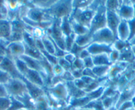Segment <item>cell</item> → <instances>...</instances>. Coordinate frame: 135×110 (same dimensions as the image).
Instances as JSON below:
<instances>
[{
  "label": "cell",
  "instance_id": "cell-1",
  "mask_svg": "<svg viewBox=\"0 0 135 110\" xmlns=\"http://www.w3.org/2000/svg\"><path fill=\"white\" fill-rule=\"evenodd\" d=\"M45 11L54 20L70 17L73 11L72 0H56V3L49 9Z\"/></svg>",
  "mask_w": 135,
  "mask_h": 110
},
{
  "label": "cell",
  "instance_id": "cell-2",
  "mask_svg": "<svg viewBox=\"0 0 135 110\" xmlns=\"http://www.w3.org/2000/svg\"><path fill=\"white\" fill-rule=\"evenodd\" d=\"M60 23L61 19L54 20L52 26L46 30V33L53 40V41L60 48L66 51L65 45V35L61 28Z\"/></svg>",
  "mask_w": 135,
  "mask_h": 110
},
{
  "label": "cell",
  "instance_id": "cell-3",
  "mask_svg": "<svg viewBox=\"0 0 135 110\" xmlns=\"http://www.w3.org/2000/svg\"><path fill=\"white\" fill-rule=\"evenodd\" d=\"M95 12L88 7L83 9H77L72 11L70 19H73L79 24L87 27L89 29L91 23L95 15Z\"/></svg>",
  "mask_w": 135,
  "mask_h": 110
},
{
  "label": "cell",
  "instance_id": "cell-4",
  "mask_svg": "<svg viewBox=\"0 0 135 110\" xmlns=\"http://www.w3.org/2000/svg\"><path fill=\"white\" fill-rule=\"evenodd\" d=\"M10 96L17 98L28 93L27 86L23 79L11 78L7 83L4 85Z\"/></svg>",
  "mask_w": 135,
  "mask_h": 110
},
{
  "label": "cell",
  "instance_id": "cell-5",
  "mask_svg": "<svg viewBox=\"0 0 135 110\" xmlns=\"http://www.w3.org/2000/svg\"><path fill=\"white\" fill-rule=\"evenodd\" d=\"M105 6H100L95 12L89 27V32L91 34L107 27V9Z\"/></svg>",
  "mask_w": 135,
  "mask_h": 110
},
{
  "label": "cell",
  "instance_id": "cell-6",
  "mask_svg": "<svg viewBox=\"0 0 135 110\" xmlns=\"http://www.w3.org/2000/svg\"><path fill=\"white\" fill-rule=\"evenodd\" d=\"M92 36L93 42L109 45H113L115 41L117 40L111 30L107 27L96 31L95 32L92 34Z\"/></svg>",
  "mask_w": 135,
  "mask_h": 110
},
{
  "label": "cell",
  "instance_id": "cell-7",
  "mask_svg": "<svg viewBox=\"0 0 135 110\" xmlns=\"http://www.w3.org/2000/svg\"><path fill=\"white\" fill-rule=\"evenodd\" d=\"M26 17L32 21L38 23H41L42 22L46 21H54V20L51 17L49 16L46 13L45 10H42L34 7H30L28 9Z\"/></svg>",
  "mask_w": 135,
  "mask_h": 110
},
{
  "label": "cell",
  "instance_id": "cell-8",
  "mask_svg": "<svg viewBox=\"0 0 135 110\" xmlns=\"http://www.w3.org/2000/svg\"><path fill=\"white\" fill-rule=\"evenodd\" d=\"M0 69L7 72L9 75L13 78H20L23 79V77L20 74L17 69L15 63L13 58L6 56L0 64Z\"/></svg>",
  "mask_w": 135,
  "mask_h": 110
},
{
  "label": "cell",
  "instance_id": "cell-9",
  "mask_svg": "<svg viewBox=\"0 0 135 110\" xmlns=\"http://www.w3.org/2000/svg\"><path fill=\"white\" fill-rule=\"evenodd\" d=\"M133 3L134 1H123L121 6L117 11L121 20L128 21L134 18Z\"/></svg>",
  "mask_w": 135,
  "mask_h": 110
},
{
  "label": "cell",
  "instance_id": "cell-10",
  "mask_svg": "<svg viewBox=\"0 0 135 110\" xmlns=\"http://www.w3.org/2000/svg\"><path fill=\"white\" fill-rule=\"evenodd\" d=\"M128 63L123 61H118L111 65L107 75L108 79L111 82L118 79L128 67Z\"/></svg>",
  "mask_w": 135,
  "mask_h": 110
},
{
  "label": "cell",
  "instance_id": "cell-11",
  "mask_svg": "<svg viewBox=\"0 0 135 110\" xmlns=\"http://www.w3.org/2000/svg\"><path fill=\"white\" fill-rule=\"evenodd\" d=\"M87 50L91 55H95L102 54H109L113 50V48L112 45L93 42L87 47Z\"/></svg>",
  "mask_w": 135,
  "mask_h": 110
},
{
  "label": "cell",
  "instance_id": "cell-12",
  "mask_svg": "<svg viewBox=\"0 0 135 110\" xmlns=\"http://www.w3.org/2000/svg\"><path fill=\"white\" fill-rule=\"evenodd\" d=\"M106 17H107V27L111 30V32L113 33L117 39V32L118 27L121 21V19L119 17L117 13L107 11V10Z\"/></svg>",
  "mask_w": 135,
  "mask_h": 110
},
{
  "label": "cell",
  "instance_id": "cell-13",
  "mask_svg": "<svg viewBox=\"0 0 135 110\" xmlns=\"http://www.w3.org/2000/svg\"><path fill=\"white\" fill-rule=\"evenodd\" d=\"M23 81H24L26 86H27L28 94L31 96V97L34 99L35 102L39 99L42 97L45 96V94H46L45 89L39 87L37 85H33L31 82H30L29 81H27V79H25L24 77L23 78Z\"/></svg>",
  "mask_w": 135,
  "mask_h": 110
},
{
  "label": "cell",
  "instance_id": "cell-14",
  "mask_svg": "<svg viewBox=\"0 0 135 110\" xmlns=\"http://www.w3.org/2000/svg\"><path fill=\"white\" fill-rule=\"evenodd\" d=\"M7 55L11 58L19 57L25 54V46L23 42H10L7 48Z\"/></svg>",
  "mask_w": 135,
  "mask_h": 110
},
{
  "label": "cell",
  "instance_id": "cell-15",
  "mask_svg": "<svg viewBox=\"0 0 135 110\" xmlns=\"http://www.w3.org/2000/svg\"><path fill=\"white\" fill-rule=\"evenodd\" d=\"M23 61L28 69L32 70H35V71H38V72H41V75H48L45 71V69L42 67V65H41V61H38L37 59H35V58L31 57L29 56H27L26 55H22L21 56L19 57ZM49 76V75H48ZM50 77V76H49Z\"/></svg>",
  "mask_w": 135,
  "mask_h": 110
},
{
  "label": "cell",
  "instance_id": "cell-16",
  "mask_svg": "<svg viewBox=\"0 0 135 110\" xmlns=\"http://www.w3.org/2000/svg\"><path fill=\"white\" fill-rule=\"evenodd\" d=\"M24 78L33 85H37L42 88H44L45 87V84L42 75L41 74V72H38L35 70L29 69Z\"/></svg>",
  "mask_w": 135,
  "mask_h": 110
},
{
  "label": "cell",
  "instance_id": "cell-17",
  "mask_svg": "<svg viewBox=\"0 0 135 110\" xmlns=\"http://www.w3.org/2000/svg\"><path fill=\"white\" fill-rule=\"evenodd\" d=\"M67 88L68 93L69 96V99H78V98H84L86 96V93L82 90H80L76 87L74 84L73 81L70 82H64Z\"/></svg>",
  "mask_w": 135,
  "mask_h": 110
},
{
  "label": "cell",
  "instance_id": "cell-18",
  "mask_svg": "<svg viewBox=\"0 0 135 110\" xmlns=\"http://www.w3.org/2000/svg\"><path fill=\"white\" fill-rule=\"evenodd\" d=\"M130 36V30L128 22L121 20L117 28V37L122 41H128Z\"/></svg>",
  "mask_w": 135,
  "mask_h": 110
},
{
  "label": "cell",
  "instance_id": "cell-19",
  "mask_svg": "<svg viewBox=\"0 0 135 110\" xmlns=\"http://www.w3.org/2000/svg\"><path fill=\"white\" fill-rule=\"evenodd\" d=\"M75 44L80 47L87 48L93 42V36L90 32L82 35H78L76 36Z\"/></svg>",
  "mask_w": 135,
  "mask_h": 110
},
{
  "label": "cell",
  "instance_id": "cell-20",
  "mask_svg": "<svg viewBox=\"0 0 135 110\" xmlns=\"http://www.w3.org/2000/svg\"><path fill=\"white\" fill-rule=\"evenodd\" d=\"M11 34V22L7 19L0 20V38L9 40Z\"/></svg>",
  "mask_w": 135,
  "mask_h": 110
},
{
  "label": "cell",
  "instance_id": "cell-21",
  "mask_svg": "<svg viewBox=\"0 0 135 110\" xmlns=\"http://www.w3.org/2000/svg\"><path fill=\"white\" fill-rule=\"evenodd\" d=\"M120 92L110 96H107L101 100L104 110H109L113 107H115L119 98Z\"/></svg>",
  "mask_w": 135,
  "mask_h": 110
},
{
  "label": "cell",
  "instance_id": "cell-22",
  "mask_svg": "<svg viewBox=\"0 0 135 110\" xmlns=\"http://www.w3.org/2000/svg\"><path fill=\"white\" fill-rule=\"evenodd\" d=\"M119 61L125 62L128 64L135 61V57L131 50V45L120 51V57Z\"/></svg>",
  "mask_w": 135,
  "mask_h": 110
},
{
  "label": "cell",
  "instance_id": "cell-23",
  "mask_svg": "<svg viewBox=\"0 0 135 110\" xmlns=\"http://www.w3.org/2000/svg\"><path fill=\"white\" fill-rule=\"evenodd\" d=\"M93 58L94 66L98 65H107L111 66L112 63H111L109 57V54H102L98 55H91Z\"/></svg>",
  "mask_w": 135,
  "mask_h": 110
},
{
  "label": "cell",
  "instance_id": "cell-24",
  "mask_svg": "<svg viewBox=\"0 0 135 110\" xmlns=\"http://www.w3.org/2000/svg\"><path fill=\"white\" fill-rule=\"evenodd\" d=\"M56 0H36L31 1V3L34 7L42 10H47L49 9L56 3Z\"/></svg>",
  "mask_w": 135,
  "mask_h": 110
},
{
  "label": "cell",
  "instance_id": "cell-25",
  "mask_svg": "<svg viewBox=\"0 0 135 110\" xmlns=\"http://www.w3.org/2000/svg\"><path fill=\"white\" fill-rule=\"evenodd\" d=\"M25 54L24 55L29 56L31 57L35 58L38 61H42L43 59V56L41 51L37 48H32L25 44Z\"/></svg>",
  "mask_w": 135,
  "mask_h": 110
},
{
  "label": "cell",
  "instance_id": "cell-26",
  "mask_svg": "<svg viewBox=\"0 0 135 110\" xmlns=\"http://www.w3.org/2000/svg\"><path fill=\"white\" fill-rule=\"evenodd\" d=\"M69 20L71 27H72V31H73V32L76 36H78V35L84 34H86L89 32V28L81 25V24H79L78 23L75 21L73 19H71L69 18Z\"/></svg>",
  "mask_w": 135,
  "mask_h": 110
},
{
  "label": "cell",
  "instance_id": "cell-27",
  "mask_svg": "<svg viewBox=\"0 0 135 110\" xmlns=\"http://www.w3.org/2000/svg\"><path fill=\"white\" fill-rule=\"evenodd\" d=\"M109 69L110 66L98 65L94 66L92 68V70H93V73H94V75L97 78H101L107 77Z\"/></svg>",
  "mask_w": 135,
  "mask_h": 110
},
{
  "label": "cell",
  "instance_id": "cell-28",
  "mask_svg": "<svg viewBox=\"0 0 135 110\" xmlns=\"http://www.w3.org/2000/svg\"><path fill=\"white\" fill-rule=\"evenodd\" d=\"M107 85L101 86H100V87H99L98 88L90 92L87 93L86 96L88 97L91 101L99 100V99H101V98L102 97V96H103V93H104V91H105V89L106 86H107Z\"/></svg>",
  "mask_w": 135,
  "mask_h": 110
},
{
  "label": "cell",
  "instance_id": "cell-29",
  "mask_svg": "<svg viewBox=\"0 0 135 110\" xmlns=\"http://www.w3.org/2000/svg\"><path fill=\"white\" fill-rule=\"evenodd\" d=\"M42 40L43 42L45 51L49 54L54 55L55 54V48H54V43L50 36L46 34V35L42 38Z\"/></svg>",
  "mask_w": 135,
  "mask_h": 110
},
{
  "label": "cell",
  "instance_id": "cell-30",
  "mask_svg": "<svg viewBox=\"0 0 135 110\" xmlns=\"http://www.w3.org/2000/svg\"><path fill=\"white\" fill-rule=\"evenodd\" d=\"M14 62L15 63L17 69L18 71L20 72V74L23 76V77L25 76L27 74V72L28 71V67L26 65V63L23 61L22 59H21L19 57H15L13 58Z\"/></svg>",
  "mask_w": 135,
  "mask_h": 110
},
{
  "label": "cell",
  "instance_id": "cell-31",
  "mask_svg": "<svg viewBox=\"0 0 135 110\" xmlns=\"http://www.w3.org/2000/svg\"><path fill=\"white\" fill-rule=\"evenodd\" d=\"M23 42L25 44L30 46V47L36 48L35 44V38L32 35L31 32L25 30L23 32Z\"/></svg>",
  "mask_w": 135,
  "mask_h": 110
},
{
  "label": "cell",
  "instance_id": "cell-32",
  "mask_svg": "<svg viewBox=\"0 0 135 110\" xmlns=\"http://www.w3.org/2000/svg\"><path fill=\"white\" fill-rule=\"evenodd\" d=\"M122 3H123V1H117V0L109 1H109L105 2V8L107 11L117 13L119 8L121 6Z\"/></svg>",
  "mask_w": 135,
  "mask_h": 110
},
{
  "label": "cell",
  "instance_id": "cell-33",
  "mask_svg": "<svg viewBox=\"0 0 135 110\" xmlns=\"http://www.w3.org/2000/svg\"><path fill=\"white\" fill-rule=\"evenodd\" d=\"M92 1L91 0H72V9L73 10L77 9H83L86 8L89 6Z\"/></svg>",
  "mask_w": 135,
  "mask_h": 110
},
{
  "label": "cell",
  "instance_id": "cell-34",
  "mask_svg": "<svg viewBox=\"0 0 135 110\" xmlns=\"http://www.w3.org/2000/svg\"><path fill=\"white\" fill-rule=\"evenodd\" d=\"M112 46L114 50H117V51H119L120 52L121 50L125 48L126 47L130 46V44L128 41H122L117 39L115 41V42L113 44Z\"/></svg>",
  "mask_w": 135,
  "mask_h": 110
},
{
  "label": "cell",
  "instance_id": "cell-35",
  "mask_svg": "<svg viewBox=\"0 0 135 110\" xmlns=\"http://www.w3.org/2000/svg\"><path fill=\"white\" fill-rule=\"evenodd\" d=\"M41 52L42 54V56L44 57V58L52 66L58 63V57H57L56 56H55L53 54H49V53L46 52V51H41Z\"/></svg>",
  "mask_w": 135,
  "mask_h": 110
},
{
  "label": "cell",
  "instance_id": "cell-36",
  "mask_svg": "<svg viewBox=\"0 0 135 110\" xmlns=\"http://www.w3.org/2000/svg\"><path fill=\"white\" fill-rule=\"evenodd\" d=\"M31 34L35 39H42L46 33L45 30L39 27H36V28H33Z\"/></svg>",
  "mask_w": 135,
  "mask_h": 110
},
{
  "label": "cell",
  "instance_id": "cell-37",
  "mask_svg": "<svg viewBox=\"0 0 135 110\" xmlns=\"http://www.w3.org/2000/svg\"><path fill=\"white\" fill-rule=\"evenodd\" d=\"M11 105V99L9 98H0V110H8Z\"/></svg>",
  "mask_w": 135,
  "mask_h": 110
},
{
  "label": "cell",
  "instance_id": "cell-38",
  "mask_svg": "<svg viewBox=\"0 0 135 110\" xmlns=\"http://www.w3.org/2000/svg\"><path fill=\"white\" fill-rule=\"evenodd\" d=\"M58 64H59L64 71H72V65L66 60L64 57H59L58 59Z\"/></svg>",
  "mask_w": 135,
  "mask_h": 110
},
{
  "label": "cell",
  "instance_id": "cell-39",
  "mask_svg": "<svg viewBox=\"0 0 135 110\" xmlns=\"http://www.w3.org/2000/svg\"><path fill=\"white\" fill-rule=\"evenodd\" d=\"M11 78V77L7 72L2 70V69H0V84L6 85L9 81Z\"/></svg>",
  "mask_w": 135,
  "mask_h": 110
},
{
  "label": "cell",
  "instance_id": "cell-40",
  "mask_svg": "<svg viewBox=\"0 0 135 110\" xmlns=\"http://www.w3.org/2000/svg\"><path fill=\"white\" fill-rule=\"evenodd\" d=\"M64 71V69L58 63L52 66V74L54 77H61Z\"/></svg>",
  "mask_w": 135,
  "mask_h": 110
},
{
  "label": "cell",
  "instance_id": "cell-41",
  "mask_svg": "<svg viewBox=\"0 0 135 110\" xmlns=\"http://www.w3.org/2000/svg\"><path fill=\"white\" fill-rule=\"evenodd\" d=\"M109 60L112 64L117 63L119 61V57H120V52L119 51L114 50L109 54Z\"/></svg>",
  "mask_w": 135,
  "mask_h": 110
},
{
  "label": "cell",
  "instance_id": "cell-42",
  "mask_svg": "<svg viewBox=\"0 0 135 110\" xmlns=\"http://www.w3.org/2000/svg\"><path fill=\"white\" fill-rule=\"evenodd\" d=\"M127 22H128V27H129L130 30V36L128 41V42H129L132 38H133L135 36V18H134L132 20H128Z\"/></svg>",
  "mask_w": 135,
  "mask_h": 110
},
{
  "label": "cell",
  "instance_id": "cell-43",
  "mask_svg": "<svg viewBox=\"0 0 135 110\" xmlns=\"http://www.w3.org/2000/svg\"><path fill=\"white\" fill-rule=\"evenodd\" d=\"M105 2L106 1H101V0H100V1H97V0L92 1V2L91 3V4L89 5L88 8L90 9L92 11H96V10H97L100 6L105 5Z\"/></svg>",
  "mask_w": 135,
  "mask_h": 110
},
{
  "label": "cell",
  "instance_id": "cell-44",
  "mask_svg": "<svg viewBox=\"0 0 135 110\" xmlns=\"http://www.w3.org/2000/svg\"><path fill=\"white\" fill-rule=\"evenodd\" d=\"M84 69V65L83 59L77 57L73 64L72 65V69H81L83 70Z\"/></svg>",
  "mask_w": 135,
  "mask_h": 110
},
{
  "label": "cell",
  "instance_id": "cell-45",
  "mask_svg": "<svg viewBox=\"0 0 135 110\" xmlns=\"http://www.w3.org/2000/svg\"><path fill=\"white\" fill-rule=\"evenodd\" d=\"M61 78L64 82H70V81H74L75 78H74L72 74V72L69 71H65L64 74L61 76Z\"/></svg>",
  "mask_w": 135,
  "mask_h": 110
},
{
  "label": "cell",
  "instance_id": "cell-46",
  "mask_svg": "<svg viewBox=\"0 0 135 110\" xmlns=\"http://www.w3.org/2000/svg\"><path fill=\"white\" fill-rule=\"evenodd\" d=\"M85 48H86L80 47V46H78L76 44L74 43V44L73 46H72V49H71V50L70 51V52L72 53V54H74V55L78 57L79 56V55H80V52H81V51Z\"/></svg>",
  "mask_w": 135,
  "mask_h": 110
},
{
  "label": "cell",
  "instance_id": "cell-47",
  "mask_svg": "<svg viewBox=\"0 0 135 110\" xmlns=\"http://www.w3.org/2000/svg\"><path fill=\"white\" fill-rule=\"evenodd\" d=\"M73 82L75 85V86L77 88H78L79 89H80V90H84L87 86V85L84 82V81L81 78H76V79H74Z\"/></svg>",
  "mask_w": 135,
  "mask_h": 110
},
{
  "label": "cell",
  "instance_id": "cell-48",
  "mask_svg": "<svg viewBox=\"0 0 135 110\" xmlns=\"http://www.w3.org/2000/svg\"><path fill=\"white\" fill-rule=\"evenodd\" d=\"M83 61H84V68L92 69L94 67V63H93L92 56H89L88 57L85 58V59H83Z\"/></svg>",
  "mask_w": 135,
  "mask_h": 110
},
{
  "label": "cell",
  "instance_id": "cell-49",
  "mask_svg": "<svg viewBox=\"0 0 135 110\" xmlns=\"http://www.w3.org/2000/svg\"><path fill=\"white\" fill-rule=\"evenodd\" d=\"M63 57L64 58V59H66L67 61L69 62V63H70L71 65H72V64H73L74 62L75 61V60L76 59L77 57H76V55H74V54H72V53L68 52L67 54H66V55H65Z\"/></svg>",
  "mask_w": 135,
  "mask_h": 110
},
{
  "label": "cell",
  "instance_id": "cell-50",
  "mask_svg": "<svg viewBox=\"0 0 135 110\" xmlns=\"http://www.w3.org/2000/svg\"><path fill=\"white\" fill-rule=\"evenodd\" d=\"M83 76H86V77H91V78H95V79H97V77H95V75H94L93 72V70L92 69H89V68H84L83 69Z\"/></svg>",
  "mask_w": 135,
  "mask_h": 110
},
{
  "label": "cell",
  "instance_id": "cell-51",
  "mask_svg": "<svg viewBox=\"0 0 135 110\" xmlns=\"http://www.w3.org/2000/svg\"><path fill=\"white\" fill-rule=\"evenodd\" d=\"M133 107L132 103L131 101H127L122 103L120 106L117 108L118 110H127Z\"/></svg>",
  "mask_w": 135,
  "mask_h": 110
},
{
  "label": "cell",
  "instance_id": "cell-52",
  "mask_svg": "<svg viewBox=\"0 0 135 110\" xmlns=\"http://www.w3.org/2000/svg\"><path fill=\"white\" fill-rule=\"evenodd\" d=\"M0 98H9L7 90L4 85L0 84Z\"/></svg>",
  "mask_w": 135,
  "mask_h": 110
},
{
  "label": "cell",
  "instance_id": "cell-53",
  "mask_svg": "<svg viewBox=\"0 0 135 110\" xmlns=\"http://www.w3.org/2000/svg\"><path fill=\"white\" fill-rule=\"evenodd\" d=\"M72 74L75 79L76 78H81L83 77V70L81 69H72L71 71Z\"/></svg>",
  "mask_w": 135,
  "mask_h": 110
},
{
  "label": "cell",
  "instance_id": "cell-54",
  "mask_svg": "<svg viewBox=\"0 0 135 110\" xmlns=\"http://www.w3.org/2000/svg\"><path fill=\"white\" fill-rule=\"evenodd\" d=\"M35 44H36V48H37L40 51H45V47H44V44H43V42H42V39H35Z\"/></svg>",
  "mask_w": 135,
  "mask_h": 110
},
{
  "label": "cell",
  "instance_id": "cell-55",
  "mask_svg": "<svg viewBox=\"0 0 135 110\" xmlns=\"http://www.w3.org/2000/svg\"><path fill=\"white\" fill-rule=\"evenodd\" d=\"M89 56H91V55H90V54H89V51H88V50H87V48H86L84 49V50H83L82 51L80 52V55H79V56L78 57L80 58V59H85V58L88 57H89Z\"/></svg>",
  "mask_w": 135,
  "mask_h": 110
},
{
  "label": "cell",
  "instance_id": "cell-56",
  "mask_svg": "<svg viewBox=\"0 0 135 110\" xmlns=\"http://www.w3.org/2000/svg\"><path fill=\"white\" fill-rule=\"evenodd\" d=\"M81 78L83 80V81H84V82L86 84L87 86H88V85H89V84L92 83V82H93V81L95 80V78H91V77H86V76H83Z\"/></svg>",
  "mask_w": 135,
  "mask_h": 110
},
{
  "label": "cell",
  "instance_id": "cell-57",
  "mask_svg": "<svg viewBox=\"0 0 135 110\" xmlns=\"http://www.w3.org/2000/svg\"><path fill=\"white\" fill-rule=\"evenodd\" d=\"M76 110H96L93 108H87V107H79V108H74Z\"/></svg>",
  "mask_w": 135,
  "mask_h": 110
},
{
  "label": "cell",
  "instance_id": "cell-58",
  "mask_svg": "<svg viewBox=\"0 0 135 110\" xmlns=\"http://www.w3.org/2000/svg\"><path fill=\"white\" fill-rule=\"evenodd\" d=\"M128 42H129L131 46H135V36L133 38H132V39H131Z\"/></svg>",
  "mask_w": 135,
  "mask_h": 110
},
{
  "label": "cell",
  "instance_id": "cell-59",
  "mask_svg": "<svg viewBox=\"0 0 135 110\" xmlns=\"http://www.w3.org/2000/svg\"><path fill=\"white\" fill-rule=\"evenodd\" d=\"M131 102H132V106H133V108L135 109V96L132 98V99H131Z\"/></svg>",
  "mask_w": 135,
  "mask_h": 110
},
{
  "label": "cell",
  "instance_id": "cell-60",
  "mask_svg": "<svg viewBox=\"0 0 135 110\" xmlns=\"http://www.w3.org/2000/svg\"><path fill=\"white\" fill-rule=\"evenodd\" d=\"M131 50H132V53H133L135 57V46H131Z\"/></svg>",
  "mask_w": 135,
  "mask_h": 110
},
{
  "label": "cell",
  "instance_id": "cell-61",
  "mask_svg": "<svg viewBox=\"0 0 135 110\" xmlns=\"http://www.w3.org/2000/svg\"><path fill=\"white\" fill-rule=\"evenodd\" d=\"M109 110H118V109L116 108V107H111V108H110Z\"/></svg>",
  "mask_w": 135,
  "mask_h": 110
},
{
  "label": "cell",
  "instance_id": "cell-62",
  "mask_svg": "<svg viewBox=\"0 0 135 110\" xmlns=\"http://www.w3.org/2000/svg\"><path fill=\"white\" fill-rule=\"evenodd\" d=\"M133 7H134V18H135V1H134Z\"/></svg>",
  "mask_w": 135,
  "mask_h": 110
},
{
  "label": "cell",
  "instance_id": "cell-63",
  "mask_svg": "<svg viewBox=\"0 0 135 110\" xmlns=\"http://www.w3.org/2000/svg\"><path fill=\"white\" fill-rule=\"evenodd\" d=\"M127 110H135L133 108V107H132V108H131V109H127Z\"/></svg>",
  "mask_w": 135,
  "mask_h": 110
}]
</instances>
